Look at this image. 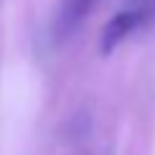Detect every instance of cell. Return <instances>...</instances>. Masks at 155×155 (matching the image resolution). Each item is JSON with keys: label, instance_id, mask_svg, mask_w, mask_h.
Listing matches in <instances>:
<instances>
[{"label": "cell", "instance_id": "obj_1", "mask_svg": "<svg viewBox=\"0 0 155 155\" xmlns=\"http://www.w3.org/2000/svg\"><path fill=\"white\" fill-rule=\"evenodd\" d=\"M143 21H145L143 10H137L135 5H127V8H122L120 13H114V15L109 18V23L102 28V38H99V51H102V56L112 54V51L117 48Z\"/></svg>", "mask_w": 155, "mask_h": 155}, {"label": "cell", "instance_id": "obj_2", "mask_svg": "<svg viewBox=\"0 0 155 155\" xmlns=\"http://www.w3.org/2000/svg\"><path fill=\"white\" fill-rule=\"evenodd\" d=\"M92 5H94V0H64L61 13H59V31L64 36L74 33L81 25V21L87 18V13L92 10Z\"/></svg>", "mask_w": 155, "mask_h": 155}, {"label": "cell", "instance_id": "obj_3", "mask_svg": "<svg viewBox=\"0 0 155 155\" xmlns=\"http://www.w3.org/2000/svg\"><path fill=\"white\" fill-rule=\"evenodd\" d=\"M130 5H135L137 10H143V15H145V18L155 15V0H132Z\"/></svg>", "mask_w": 155, "mask_h": 155}]
</instances>
